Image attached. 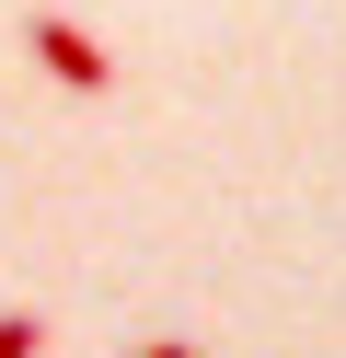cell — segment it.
<instances>
[{"label": "cell", "mask_w": 346, "mask_h": 358, "mask_svg": "<svg viewBox=\"0 0 346 358\" xmlns=\"http://www.w3.org/2000/svg\"><path fill=\"white\" fill-rule=\"evenodd\" d=\"M23 58H35V70L58 81V93H115V58L92 47V35L69 24V12H23Z\"/></svg>", "instance_id": "obj_1"}, {"label": "cell", "mask_w": 346, "mask_h": 358, "mask_svg": "<svg viewBox=\"0 0 346 358\" xmlns=\"http://www.w3.org/2000/svg\"><path fill=\"white\" fill-rule=\"evenodd\" d=\"M0 358H46V312H0Z\"/></svg>", "instance_id": "obj_2"}, {"label": "cell", "mask_w": 346, "mask_h": 358, "mask_svg": "<svg viewBox=\"0 0 346 358\" xmlns=\"http://www.w3.org/2000/svg\"><path fill=\"white\" fill-rule=\"evenodd\" d=\"M127 358H196V347H185V335H150V347H127Z\"/></svg>", "instance_id": "obj_3"}]
</instances>
